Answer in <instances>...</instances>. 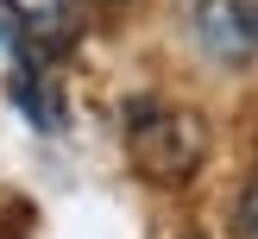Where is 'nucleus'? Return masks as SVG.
<instances>
[{
    "label": "nucleus",
    "mask_w": 258,
    "mask_h": 239,
    "mask_svg": "<svg viewBox=\"0 0 258 239\" xmlns=\"http://www.w3.org/2000/svg\"><path fill=\"white\" fill-rule=\"evenodd\" d=\"M13 101L25 107V120H32V126H44V132H57V120H63V113H57V95H50V88L38 82L32 69H25V75H13Z\"/></svg>",
    "instance_id": "4"
},
{
    "label": "nucleus",
    "mask_w": 258,
    "mask_h": 239,
    "mask_svg": "<svg viewBox=\"0 0 258 239\" xmlns=\"http://www.w3.org/2000/svg\"><path fill=\"white\" fill-rule=\"evenodd\" d=\"M183 19L189 38L227 69L258 57V0H183Z\"/></svg>",
    "instance_id": "2"
},
{
    "label": "nucleus",
    "mask_w": 258,
    "mask_h": 239,
    "mask_svg": "<svg viewBox=\"0 0 258 239\" xmlns=\"http://www.w3.org/2000/svg\"><path fill=\"white\" fill-rule=\"evenodd\" d=\"M126 145H133L139 170L158 176V183H176L202 164V120L189 107H164V101H133L126 107Z\"/></svg>",
    "instance_id": "1"
},
{
    "label": "nucleus",
    "mask_w": 258,
    "mask_h": 239,
    "mask_svg": "<svg viewBox=\"0 0 258 239\" xmlns=\"http://www.w3.org/2000/svg\"><path fill=\"white\" fill-rule=\"evenodd\" d=\"M7 13L19 19V32L32 38V44L57 50L76 38V0H7Z\"/></svg>",
    "instance_id": "3"
},
{
    "label": "nucleus",
    "mask_w": 258,
    "mask_h": 239,
    "mask_svg": "<svg viewBox=\"0 0 258 239\" xmlns=\"http://www.w3.org/2000/svg\"><path fill=\"white\" fill-rule=\"evenodd\" d=\"M239 239H258V183L246 189V201H239Z\"/></svg>",
    "instance_id": "5"
}]
</instances>
